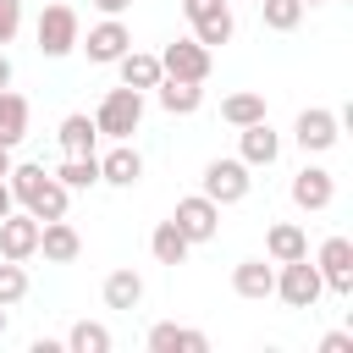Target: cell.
I'll use <instances>...</instances> for the list:
<instances>
[{
	"instance_id": "9a60e30c",
	"label": "cell",
	"mask_w": 353,
	"mask_h": 353,
	"mask_svg": "<svg viewBox=\"0 0 353 353\" xmlns=\"http://www.w3.org/2000/svg\"><path fill=\"white\" fill-rule=\"evenodd\" d=\"M99 182H110V188H138L143 182V154L132 149V138H121L99 154Z\"/></svg>"
},
{
	"instance_id": "d6a6232c",
	"label": "cell",
	"mask_w": 353,
	"mask_h": 353,
	"mask_svg": "<svg viewBox=\"0 0 353 353\" xmlns=\"http://www.w3.org/2000/svg\"><path fill=\"white\" fill-rule=\"evenodd\" d=\"M11 77H17V66H11V55L0 50V88H11Z\"/></svg>"
},
{
	"instance_id": "cb8c5ba5",
	"label": "cell",
	"mask_w": 353,
	"mask_h": 353,
	"mask_svg": "<svg viewBox=\"0 0 353 353\" xmlns=\"http://www.w3.org/2000/svg\"><path fill=\"white\" fill-rule=\"evenodd\" d=\"M28 99L22 94H11V88H0V149H17L22 138H28Z\"/></svg>"
},
{
	"instance_id": "3957f363",
	"label": "cell",
	"mask_w": 353,
	"mask_h": 353,
	"mask_svg": "<svg viewBox=\"0 0 353 353\" xmlns=\"http://www.w3.org/2000/svg\"><path fill=\"white\" fill-rule=\"evenodd\" d=\"M33 39H39V55L61 61V55H72V50H77V39H83V22H77V11H72L66 0H55V6H44V11H39V22H33Z\"/></svg>"
},
{
	"instance_id": "7a4b0ae2",
	"label": "cell",
	"mask_w": 353,
	"mask_h": 353,
	"mask_svg": "<svg viewBox=\"0 0 353 353\" xmlns=\"http://www.w3.org/2000/svg\"><path fill=\"white\" fill-rule=\"evenodd\" d=\"M94 127H99V138H110V143H121V138H132L138 127H143V94L138 88H110L105 99H99V110H94Z\"/></svg>"
},
{
	"instance_id": "30bf717a",
	"label": "cell",
	"mask_w": 353,
	"mask_h": 353,
	"mask_svg": "<svg viewBox=\"0 0 353 353\" xmlns=\"http://www.w3.org/2000/svg\"><path fill=\"white\" fill-rule=\"evenodd\" d=\"M77 50H88V61H94V66H116V61L132 50V33H127V22H121V17H105V22H94V28H88V39H77Z\"/></svg>"
},
{
	"instance_id": "1f68e13d",
	"label": "cell",
	"mask_w": 353,
	"mask_h": 353,
	"mask_svg": "<svg viewBox=\"0 0 353 353\" xmlns=\"http://www.w3.org/2000/svg\"><path fill=\"white\" fill-rule=\"evenodd\" d=\"M320 353H353V331H325L320 336Z\"/></svg>"
},
{
	"instance_id": "9c48e42d",
	"label": "cell",
	"mask_w": 353,
	"mask_h": 353,
	"mask_svg": "<svg viewBox=\"0 0 353 353\" xmlns=\"http://www.w3.org/2000/svg\"><path fill=\"white\" fill-rule=\"evenodd\" d=\"M171 221H176V232H182L188 243H210V237L221 232V204L204 199V193H188V199H176Z\"/></svg>"
},
{
	"instance_id": "d590c367",
	"label": "cell",
	"mask_w": 353,
	"mask_h": 353,
	"mask_svg": "<svg viewBox=\"0 0 353 353\" xmlns=\"http://www.w3.org/2000/svg\"><path fill=\"white\" fill-rule=\"evenodd\" d=\"M6 171H11V149H0V182H6Z\"/></svg>"
},
{
	"instance_id": "603a6c76",
	"label": "cell",
	"mask_w": 353,
	"mask_h": 353,
	"mask_svg": "<svg viewBox=\"0 0 353 353\" xmlns=\"http://www.w3.org/2000/svg\"><path fill=\"white\" fill-rule=\"evenodd\" d=\"M99 292H105V309H127V314H132V309L143 303V276H138L132 265H127V270H110Z\"/></svg>"
},
{
	"instance_id": "f546056e",
	"label": "cell",
	"mask_w": 353,
	"mask_h": 353,
	"mask_svg": "<svg viewBox=\"0 0 353 353\" xmlns=\"http://www.w3.org/2000/svg\"><path fill=\"white\" fill-rule=\"evenodd\" d=\"M28 298V270L17 265V259H0V303L11 309V303H22Z\"/></svg>"
},
{
	"instance_id": "e575fe53",
	"label": "cell",
	"mask_w": 353,
	"mask_h": 353,
	"mask_svg": "<svg viewBox=\"0 0 353 353\" xmlns=\"http://www.w3.org/2000/svg\"><path fill=\"white\" fill-rule=\"evenodd\" d=\"M11 210H17V199H11V188L0 182V215H11Z\"/></svg>"
},
{
	"instance_id": "44dd1931",
	"label": "cell",
	"mask_w": 353,
	"mask_h": 353,
	"mask_svg": "<svg viewBox=\"0 0 353 353\" xmlns=\"http://www.w3.org/2000/svg\"><path fill=\"white\" fill-rule=\"evenodd\" d=\"M116 72H121V83L127 88H138V94H149L165 72H160V55H149V50H127L121 61H116Z\"/></svg>"
},
{
	"instance_id": "4316f807",
	"label": "cell",
	"mask_w": 353,
	"mask_h": 353,
	"mask_svg": "<svg viewBox=\"0 0 353 353\" xmlns=\"http://www.w3.org/2000/svg\"><path fill=\"white\" fill-rule=\"evenodd\" d=\"M221 121H226V127L265 121V94H254V88H243V94H226V99H221Z\"/></svg>"
},
{
	"instance_id": "83f0119b",
	"label": "cell",
	"mask_w": 353,
	"mask_h": 353,
	"mask_svg": "<svg viewBox=\"0 0 353 353\" xmlns=\"http://www.w3.org/2000/svg\"><path fill=\"white\" fill-rule=\"evenodd\" d=\"M61 347H72V353H110V331H105L99 320H77Z\"/></svg>"
},
{
	"instance_id": "8fae6325",
	"label": "cell",
	"mask_w": 353,
	"mask_h": 353,
	"mask_svg": "<svg viewBox=\"0 0 353 353\" xmlns=\"http://www.w3.org/2000/svg\"><path fill=\"white\" fill-rule=\"evenodd\" d=\"M160 72L165 77H182V83H204L210 77V50L188 33V39H171L165 50H160Z\"/></svg>"
},
{
	"instance_id": "d6986e66",
	"label": "cell",
	"mask_w": 353,
	"mask_h": 353,
	"mask_svg": "<svg viewBox=\"0 0 353 353\" xmlns=\"http://www.w3.org/2000/svg\"><path fill=\"white\" fill-rule=\"evenodd\" d=\"M154 99L165 116H193L204 105V83H182V77H160L154 83Z\"/></svg>"
},
{
	"instance_id": "277c9868",
	"label": "cell",
	"mask_w": 353,
	"mask_h": 353,
	"mask_svg": "<svg viewBox=\"0 0 353 353\" xmlns=\"http://www.w3.org/2000/svg\"><path fill=\"white\" fill-rule=\"evenodd\" d=\"M270 298H281L287 309H314L320 298H325V281H320V270H314V259L303 254V259H287L281 270H276V292Z\"/></svg>"
},
{
	"instance_id": "5b68a950",
	"label": "cell",
	"mask_w": 353,
	"mask_h": 353,
	"mask_svg": "<svg viewBox=\"0 0 353 353\" xmlns=\"http://www.w3.org/2000/svg\"><path fill=\"white\" fill-rule=\"evenodd\" d=\"M199 193L215 199V204H243V199L254 193V176H248V165H243L237 154H221V160L204 165V188H199Z\"/></svg>"
},
{
	"instance_id": "ac0fdd59",
	"label": "cell",
	"mask_w": 353,
	"mask_h": 353,
	"mask_svg": "<svg viewBox=\"0 0 353 353\" xmlns=\"http://www.w3.org/2000/svg\"><path fill=\"white\" fill-rule=\"evenodd\" d=\"M149 353H210V336L193 325H176V320H160V325H149Z\"/></svg>"
},
{
	"instance_id": "7402d4cb",
	"label": "cell",
	"mask_w": 353,
	"mask_h": 353,
	"mask_svg": "<svg viewBox=\"0 0 353 353\" xmlns=\"http://www.w3.org/2000/svg\"><path fill=\"white\" fill-rule=\"evenodd\" d=\"M55 138H61V149H66V154H94V149H99V127H94V116H83V110L61 116Z\"/></svg>"
},
{
	"instance_id": "4dcf8cb0",
	"label": "cell",
	"mask_w": 353,
	"mask_h": 353,
	"mask_svg": "<svg viewBox=\"0 0 353 353\" xmlns=\"http://www.w3.org/2000/svg\"><path fill=\"white\" fill-rule=\"evenodd\" d=\"M22 33V0H0V50Z\"/></svg>"
},
{
	"instance_id": "8d00e7d4",
	"label": "cell",
	"mask_w": 353,
	"mask_h": 353,
	"mask_svg": "<svg viewBox=\"0 0 353 353\" xmlns=\"http://www.w3.org/2000/svg\"><path fill=\"white\" fill-rule=\"evenodd\" d=\"M6 331H11V314H6V303H0V336H6Z\"/></svg>"
},
{
	"instance_id": "ba28073f",
	"label": "cell",
	"mask_w": 353,
	"mask_h": 353,
	"mask_svg": "<svg viewBox=\"0 0 353 353\" xmlns=\"http://www.w3.org/2000/svg\"><path fill=\"white\" fill-rule=\"evenodd\" d=\"M314 270H320L325 292L353 298V237H325L320 254H314Z\"/></svg>"
},
{
	"instance_id": "74e56055",
	"label": "cell",
	"mask_w": 353,
	"mask_h": 353,
	"mask_svg": "<svg viewBox=\"0 0 353 353\" xmlns=\"http://www.w3.org/2000/svg\"><path fill=\"white\" fill-rule=\"evenodd\" d=\"M303 6H325V0H303Z\"/></svg>"
},
{
	"instance_id": "836d02e7",
	"label": "cell",
	"mask_w": 353,
	"mask_h": 353,
	"mask_svg": "<svg viewBox=\"0 0 353 353\" xmlns=\"http://www.w3.org/2000/svg\"><path fill=\"white\" fill-rule=\"evenodd\" d=\"M94 6H99V11H105V17H121V11H127V6H132V0H94Z\"/></svg>"
},
{
	"instance_id": "f35d334b",
	"label": "cell",
	"mask_w": 353,
	"mask_h": 353,
	"mask_svg": "<svg viewBox=\"0 0 353 353\" xmlns=\"http://www.w3.org/2000/svg\"><path fill=\"white\" fill-rule=\"evenodd\" d=\"M254 6H259V0H254Z\"/></svg>"
},
{
	"instance_id": "6da1fadb",
	"label": "cell",
	"mask_w": 353,
	"mask_h": 353,
	"mask_svg": "<svg viewBox=\"0 0 353 353\" xmlns=\"http://www.w3.org/2000/svg\"><path fill=\"white\" fill-rule=\"evenodd\" d=\"M6 188H11V199L33 215V221H61L66 215V204H72V193L55 182V171H44V165H11L6 171Z\"/></svg>"
},
{
	"instance_id": "f1b7e54d",
	"label": "cell",
	"mask_w": 353,
	"mask_h": 353,
	"mask_svg": "<svg viewBox=\"0 0 353 353\" xmlns=\"http://www.w3.org/2000/svg\"><path fill=\"white\" fill-rule=\"evenodd\" d=\"M303 0H259V17H265V28L270 33H292L298 22H303Z\"/></svg>"
},
{
	"instance_id": "5bb4252c",
	"label": "cell",
	"mask_w": 353,
	"mask_h": 353,
	"mask_svg": "<svg viewBox=\"0 0 353 353\" xmlns=\"http://www.w3.org/2000/svg\"><path fill=\"white\" fill-rule=\"evenodd\" d=\"M39 254V221L22 210H11V215H0V259H17V265H28Z\"/></svg>"
},
{
	"instance_id": "8992f818",
	"label": "cell",
	"mask_w": 353,
	"mask_h": 353,
	"mask_svg": "<svg viewBox=\"0 0 353 353\" xmlns=\"http://www.w3.org/2000/svg\"><path fill=\"white\" fill-rule=\"evenodd\" d=\"M182 11H188V22H193V39H199L204 50H215V44H232V33H237V17H232V6H226V0H182Z\"/></svg>"
},
{
	"instance_id": "2e32d148",
	"label": "cell",
	"mask_w": 353,
	"mask_h": 353,
	"mask_svg": "<svg viewBox=\"0 0 353 353\" xmlns=\"http://www.w3.org/2000/svg\"><path fill=\"white\" fill-rule=\"evenodd\" d=\"M39 254L50 259V265H72L77 254H83V237H77V226L61 215V221H39Z\"/></svg>"
},
{
	"instance_id": "d4e9b609",
	"label": "cell",
	"mask_w": 353,
	"mask_h": 353,
	"mask_svg": "<svg viewBox=\"0 0 353 353\" xmlns=\"http://www.w3.org/2000/svg\"><path fill=\"white\" fill-rule=\"evenodd\" d=\"M55 182H61L66 193H88V188H99V154H66V160L55 165Z\"/></svg>"
},
{
	"instance_id": "ffe728a7",
	"label": "cell",
	"mask_w": 353,
	"mask_h": 353,
	"mask_svg": "<svg viewBox=\"0 0 353 353\" xmlns=\"http://www.w3.org/2000/svg\"><path fill=\"white\" fill-rule=\"evenodd\" d=\"M303 254H309V237H303L298 221H276L265 232V259L270 265H287V259H303Z\"/></svg>"
},
{
	"instance_id": "e0dca14e",
	"label": "cell",
	"mask_w": 353,
	"mask_h": 353,
	"mask_svg": "<svg viewBox=\"0 0 353 353\" xmlns=\"http://www.w3.org/2000/svg\"><path fill=\"white\" fill-rule=\"evenodd\" d=\"M232 292L248 298V303H265V298L276 292V270H270V259H237V265H232Z\"/></svg>"
},
{
	"instance_id": "7c38bea8",
	"label": "cell",
	"mask_w": 353,
	"mask_h": 353,
	"mask_svg": "<svg viewBox=\"0 0 353 353\" xmlns=\"http://www.w3.org/2000/svg\"><path fill=\"white\" fill-rule=\"evenodd\" d=\"M237 160H243L248 171H259V165H276V160H281V132L270 127V116H265V121L237 127Z\"/></svg>"
},
{
	"instance_id": "4fadbf2b",
	"label": "cell",
	"mask_w": 353,
	"mask_h": 353,
	"mask_svg": "<svg viewBox=\"0 0 353 353\" xmlns=\"http://www.w3.org/2000/svg\"><path fill=\"white\" fill-rule=\"evenodd\" d=\"M287 193H292V204H298L303 215H320V210H331V199H336V176H331L325 165H303Z\"/></svg>"
},
{
	"instance_id": "484cf974",
	"label": "cell",
	"mask_w": 353,
	"mask_h": 353,
	"mask_svg": "<svg viewBox=\"0 0 353 353\" xmlns=\"http://www.w3.org/2000/svg\"><path fill=\"white\" fill-rule=\"evenodd\" d=\"M188 248H193V243L176 232V221H160V226L149 232V254H154L160 265H171V270H176V265H188Z\"/></svg>"
},
{
	"instance_id": "52a82bcc",
	"label": "cell",
	"mask_w": 353,
	"mask_h": 353,
	"mask_svg": "<svg viewBox=\"0 0 353 353\" xmlns=\"http://www.w3.org/2000/svg\"><path fill=\"white\" fill-rule=\"evenodd\" d=\"M336 138H342V116H336V110H325V105L298 110V121H292V143H298L303 154H325V149H336Z\"/></svg>"
}]
</instances>
